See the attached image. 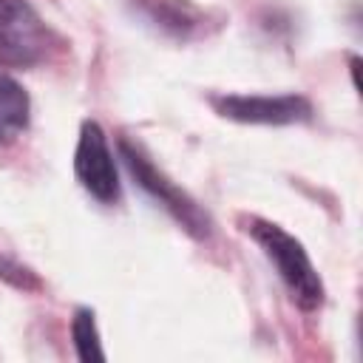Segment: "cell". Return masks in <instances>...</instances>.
<instances>
[{
  "label": "cell",
  "instance_id": "5b68a950",
  "mask_svg": "<svg viewBox=\"0 0 363 363\" xmlns=\"http://www.w3.org/2000/svg\"><path fill=\"white\" fill-rule=\"evenodd\" d=\"M210 105L218 116L241 125H298L312 119V102L303 94H216Z\"/></svg>",
  "mask_w": 363,
  "mask_h": 363
},
{
  "label": "cell",
  "instance_id": "8992f818",
  "mask_svg": "<svg viewBox=\"0 0 363 363\" xmlns=\"http://www.w3.org/2000/svg\"><path fill=\"white\" fill-rule=\"evenodd\" d=\"M130 9L156 34L179 43L207 34L210 14L190 0H130Z\"/></svg>",
  "mask_w": 363,
  "mask_h": 363
},
{
  "label": "cell",
  "instance_id": "3957f363",
  "mask_svg": "<svg viewBox=\"0 0 363 363\" xmlns=\"http://www.w3.org/2000/svg\"><path fill=\"white\" fill-rule=\"evenodd\" d=\"M65 43L26 3L0 0V68H37Z\"/></svg>",
  "mask_w": 363,
  "mask_h": 363
},
{
  "label": "cell",
  "instance_id": "6da1fadb",
  "mask_svg": "<svg viewBox=\"0 0 363 363\" xmlns=\"http://www.w3.org/2000/svg\"><path fill=\"white\" fill-rule=\"evenodd\" d=\"M241 230L261 247V252L267 255V261L275 267L281 284L286 286V292L292 295V301L312 312L323 303V281L315 269V264L309 261L303 244L289 235L284 227L267 221V218H258V216H244L241 218Z\"/></svg>",
  "mask_w": 363,
  "mask_h": 363
},
{
  "label": "cell",
  "instance_id": "277c9868",
  "mask_svg": "<svg viewBox=\"0 0 363 363\" xmlns=\"http://www.w3.org/2000/svg\"><path fill=\"white\" fill-rule=\"evenodd\" d=\"M74 176L79 187L99 204L119 201L122 187H119V170L113 162V150L108 145L105 130L94 119H85L79 125V139L74 150Z\"/></svg>",
  "mask_w": 363,
  "mask_h": 363
},
{
  "label": "cell",
  "instance_id": "52a82bcc",
  "mask_svg": "<svg viewBox=\"0 0 363 363\" xmlns=\"http://www.w3.org/2000/svg\"><path fill=\"white\" fill-rule=\"evenodd\" d=\"M31 122V99L28 91L0 71V147L17 142Z\"/></svg>",
  "mask_w": 363,
  "mask_h": 363
},
{
  "label": "cell",
  "instance_id": "ba28073f",
  "mask_svg": "<svg viewBox=\"0 0 363 363\" xmlns=\"http://www.w3.org/2000/svg\"><path fill=\"white\" fill-rule=\"evenodd\" d=\"M71 340L77 349V357L82 363H94V360H105L102 343H99V329L94 320V312L88 306H79L71 318Z\"/></svg>",
  "mask_w": 363,
  "mask_h": 363
},
{
  "label": "cell",
  "instance_id": "7a4b0ae2",
  "mask_svg": "<svg viewBox=\"0 0 363 363\" xmlns=\"http://www.w3.org/2000/svg\"><path fill=\"white\" fill-rule=\"evenodd\" d=\"M119 156H122V162H125V167H128V173L133 176V182L187 233V235H193L196 241H207L210 238V233H213V218L207 216V210L187 193V190H182L173 179H167L153 162H150V156L139 147V145H133L130 139H119Z\"/></svg>",
  "mask_w": 363,
  "mask_h": 363
},
{
  "label": "cell",
  "instance_id": "9c48e42d",
  "mask_svg": "<svg viewBox=\"0 0 363 363\" xmlns=\"http://www.w3.org/2000/svg\"><path fill=\"white\" fill-rule=\"evenodd\" d=\"M0 278L11 281L17 289H40V281L34 278V272H28L26 267H20L9 258H0Z\"/></svg>",
  "mask_w": 363,
  "mask_h": 363
}]
</instances>
